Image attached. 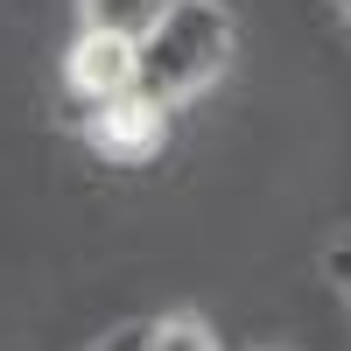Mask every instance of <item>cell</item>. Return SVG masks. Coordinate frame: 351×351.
<instances>
[{
	"instance_id": "1",
	"label": "cell",
	"mask_w": 351,
	"mask_h": 351,
	"mask_svg": "<svg viewBox=\"0 0 351 351\" xmlns=\"http://www.w3.org/2000/svg\"><path fill=\"white\" fill-rule=\"evenodd\" d=\"M232 49H239V28L218 0H162V14L134 36V84L176 112L225 77Z\"/></svg>"
},
{
	"instance_id": "2",
	"label": "cell",
	"mask_w": 351,
	"mask_h": 351,
	"mask_svg": "<svg viewBox=\"0 0 351 351\" xmlns=\"http://www.w3.org/2000/svg\"><path fill=\"white\" fill-rule=\"evenodd\" d=\"M64 127L112 169H148L169 148V106H155L141 84L99 99V106H64Z\"/></svg>"
},
{
	"instance_id": "3",
	"label": "cell",
	"mask_w": 351,
	"mask_h": 351,
	"mask_svg": "<svg viewBox=\"0 0 351 351\" xmlns=\"http://www.w3.org/2000/svg\"><path fill=\"white\" fill-rule=\"evenodd\" d=\"M112 92H134V36L77 28L64 49V106H99Z\"/></svg>"
},
{
	"instance_id": "4",
	"label": "cell",
	"mask_w": 351,
	"mask_h": 351,
	"mask_svg": "<svg viewBox=\"0 0 351 351\" xmlns=\"http://www.w3.org/2000/svg\"><path fill=\"white\" fill-rule=\"evenodd\" d=\"M162 14V0H77V28H112V36H141Z\"/></svg>"
},
{
	"instance_id": "5",
	"label": "cell",
	"mask_w": 351,
	"mask_h": 351,
	"mask_svg": "<svg viewBox=\"0 0 351 351\" xmlns=\"http://www.w3.org/2000/svg\"><path fill=\"white\" fill-rule=\"evenodd\" d=\"M148 351H218V337L197 309H169V316H148Z\"/></svg>"
},
{
	"instance_id": "6",
	"label": "cell",
	"mask_w": 351,
	"mask_h": 351,
	"mask_svg": "<svg viewBox=\"0 0 351 351\" xmlns=\"http://www.w3.org/2000/svg\"><path fill=\"white\" fill-rule=\"evenodd\" d=\"M324 274H330V288H337V295L351 302V232H344V239L324 253Z\"/></svg>"
},
{
	"instance_id": "7",
	"label": "cell",
	"mask_w": 351,
	"mask_h": 351,
	"mask_svg": "<svg viewBox=\"0 0 351 351\" xmlns=\"http://www.w3.org/2000/svg\"><path fill=\"white\" fill-rule=\"evenodd\" d=\"M84 351H148V316H141V324H120L112 337H99V344H84Z\"/></svg>"
},
{
	"instance_id": "8",
	"label": "cell",
	"mask_w": 351,
	"mask_h": 351,
	"mask_svg": "<svg viewBox=\"0 0 351 351\" xmlns=\"http://www.w3.org/2000/svg\"><path fill=\"white\" fill-rule=\"evenodd\" d=\"M337 14H344V28H351V0H337Z\"/></svg>"
}]
</instances>
